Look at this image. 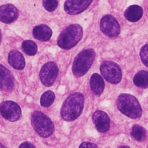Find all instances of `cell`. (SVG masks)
<instances>
[{
    "instance_id": "6da1fadb",
    "label": "cell",
    "mask_w": 148,
    "mask_h": 148,
    "mask_svg": "<svg viewBox=\"0 0 148 148\" xmlns=\"http://www.w3.org/2000/svg\"><path fill=\"white\" fill-rule=\"evenodd\" d=\"M84 101L82 93L74 92L70 94L62 103L60 112L61 118L66 121L76 119L82 112Z\"/></svg>"
},
{
    "instance_id": "7a4b0ae2",
    "label": "cell",
    "mask_w": 148,
    "mask_h": 148,
    "mask_svg": "<svg viewBox=\"0 0 148 148\" xmlns=\"http://www.w3.org/2000/svg\"><path fill=\"white\" fill-rule=\"evenodd\" d=\"M82 27L78 24H72L64 29L57 39L58 46L68 50L76 46L83 37Z\"/></svg>"
},
{
    "instance_id": "3957f363",
    "label": "cell",
    "mask_w": 148,
    "mask_h": 148,
    "mask_svg": "<svg viewBox=\"0 0 148 148\" xmlns=\"http://www.w3.org/2000/svg\"><path fill=\"white\" fill-rule=\"evenodd\" d=\"M117 107L124 115L131 119H138L142 116V108L138 99L129 94H121L117 99Z\"/></svg>"
},
{
    "instance_id": "277c9868",
    "label": "cell",
    "mask_w": 148,
    "mask_h": 148,
    "mask_svg": "<svg viewBox=\"0 0 148 148\" xmlns=\"http://www.w3.org/2000/svg\"><path fill=\"white\" fill-rule=\"evenodd\" d=\"M95 53L94 49L91 48L86 49L81 51L75 58L72 71L76 77L84 75L94 62Z\"/></svg>"
},
{
    "instance_id": "5b68a950",
    "label": "cell",
    "mask_w": 148,
    "mask_h": 148,
    "mask_svg": "<svg viewBox=\"0 0 148 148\" xmlns=\"http://www.w3.org/2000/svg\"><path fill=\"white\" fill-rule=\"evenodd\" d=\"M31 124L37 134L42 138L51 136L54 131V126L51 119L39 110L32 113Z\"/></svg>"
},
{
    "instance_id": "8992f818",
    "label": "cell",
    "mask_w": 148,
    "mask_h": 148,
    "mask_svg": "<svg viewBox=\"0 0 148 148\" xmlns=\"http://www.w3.org/2000/svg\"><path fill=\"white\" fill-rule=\"evenodd\" d=\"M100 71L104 79L110 83L116 84L121 80V68L116 63L112 61H103L100 66Z\"/></svg>"
},
{
    "instance_id": "52a82bcc",
    "label": "cell",
    "mask_w": 148,
    "mask_h": 148,
    "mask_svg": "<svg viewBox=\"0 0 148 148\" xmlns=\"http://www.w3.org/2000/svg\"><path fill=\"white\" fill-rule=\"evenodd\" d=\"M58 74V68L55 62L50 61L45 64L39 72L41 83L46 87H50L55 83Z\"/></svg>"
},
{
    "instance_id": "ba28073f",
    "label": "cell",
    "mask_w": 148,
    "mask_h": 148,
    "mask_svg": "<svg viewBox=\"0 0 148 148\" xmlns=\"http://www.w3.org/2000/svg\"><path fill=\"white\" fill-rule=\"evenodd\" d=\"M0 113L5 120L14 122L20 119L21 110L16 102L12 101H5L0 104Z\"/></svg>"
},
{
    "instance_id": "9c48e42d",
    "label": "cell",
    "mask_w": 148,
    "mask_h": 148,
    "mask_svg": "<svg viewBox=\"0 0 148 148\" xmlns=\"http://www.w3.org/2000/svg\"><path fill=\"white\" fill-rule=\"evenodd\" d=\"M100 28L105 35L110 38L117 36L120 32V26L118 21L111 14H106L102 17Z\"/></svg>"
},
{
    "instance_id": "30bf717a",
    "label": "cell",
    "mask_w": 148,
    "mask_h": 148,
    "mask_svg": "<svg viewBox=\"0 0 148 148\" xmlns=\"http://www.w3.org/2000/svg\"><path fill=\"white\" fill-rule=\"evenodd\" d=\"M14 87V78L12 72L0 64V89L4 92H10Z\"/></svg>"
},
{
    "instance_id": "8fae6325",
    "label": "cell",
    "mask_w": 148,
    "mask_h": 148,
    "mask_svg": "<svg viewBox=\"0 0 148 148\" xmlns=\"http://www.w3.org/2000/svg\"><path fill=\"white\" fill-rule=\"evenodd\" d=\"M92 1L68 0L64 3V10L69 14H78L84 11L91 3Z\"/></svg>"
},
{
    "instance_id": "7c38bea8",
    "label": "cell",
    "mask_w": 148,
    "mask_h": 148,
    "mask_svg": "<svg viewBox=\"0 0 148 148\" xmlns=\"http://www.w3.org/2000/svg\"><path fill=\"white\" fill-rule=\"evenodd\" d=\"M18 16V9L11 3L3 4L0 6V21L9 24L16 20Z\"/></svg>"
},
{
    "instance_id": "4fadbf2b",
    "label": "cell",
    "mask_w": 148,
    "mask_h": 148,
    "mask_svg": "<svg viewBox=\"0 0 148 148\" xmlns=\"http://www.w3.org/2000/svg\"><path fill=\"white\" fill-rule=\"evenodd\" d=\"M92 121L97 129L101 132H106L110 128V120L107 114L103 111L97 110L92 114Z\"/></svg>"
},
{
    "instance_id": "5bb4252c",
    "label": "cell",
    "mask_w": 148,
    "mask_h": 148,
    "mask_svg": "<svg viewBox=\"0 0 148 148\" xmlns=\"http://www.w3.org/2000/svg\"><path fill=\"white\" fill-rule=\"evenodd\" d=\"M8 60L9 64L15 69L21 70L25 67V58L23 55L16 50L10 51L8 54Z\"/></svg>"
},
{
    "instance_id": "9a60e30c",
    "label": "cell",
    "mask_w": 148,
    "mask_h": 148,
    "mask_svg": "<svg viewBox=\"0 0 148 148\" xmlns=\"http://www.w3.org/2000/svg\"><path fill=\"white\" fill-rule=\"evenodd\" d=\"M34 38L41 41L49 40L52 35L51 28L46 24H40L34 27L32 31Z\"/></svg>"
},
{
    "instance_id": "2e32d148",
    "label": "cell",
    "mask_w": 148,
    "mask_h": 148,
    "mask_svg": "<svg viewBox=\"0 0 148 148\" xmlns=\"http://www.w3.org/2000/svg\"><path fill=\"white\" fill-rule=\"evenodd\" d=\"M90 87L94 94L100 95L105 87V83L102 77L97 73H93L90 77Z\"/></svg>"
},
{
    "instance_id": "e0dca14e",
    "label": "cell",
    "mask_w": 148,
    "mask_h": 148,
    "mask_svg": "<svg viewBox=\"0 0 148 148\" xmlns=\"http://www.w3.org/2000/svg\"><path fill=\"white\" fill-rule=\"evenodd\" d=\"M143 16V9L138 5H133L130 6L125 10L124 16L125 18L131 22L139 21Z\"/></svg>"
},
{
    "instance_id": "ac0fdd59",
    "label": "cell",
    "mask_w": 148,
    "mask_h": 148,
    "mask_svg": "<svg viewBox=\"0 0 148 148\" xmlns=\"http://www.w3.org/2000/svg\"><path fill=\"white\" fill-rule=\"evenodd\" d=\"M134 84L141 88L148 87V71L141 70L137 72L134 77Z\"/></svg>"
},
{
    "instance_id": "d6986e66",
    "label": "cell",
    "mask_w": 148,
    "mask_h": 148,
    "mask_svg": "<svg viewBox=\"0 0 148 148\" xmlns=\"http://www.w3.org/2000/svg\"><path fill=\"white\" fill-rule=\"evenodd\" d=\"M131 135L135 140L142 142L145 140L146 138V131L143 127L135 124L132 127Z\"/></svg>"
},
{
    "instance_id": "ffe728a7",
    "label": "cell",
    "mask_w": 148,
    "mask_h": 148,
    "mask_svg": "<svg viewBox=\"0 0 148 148\" xmlns=\"http://www.w3.org/2000/svg\"><path fill=\"white\" fill-rule=\"evenodd\" d=\"M21 48L23 51L28 56H32L36 54L38 47L35 42L31 40H24L21 43Z\"/></svg>"
},
{
    "instance_id": "44dd1931",
    "label": "cell",
    "mask_w": 148,
    "mask_h": 148,
    "mask_svg": "<svg viewBox=\"0 0 148 148\" xmlns=\"http://www.w3.org/2000/svg\"><path fill=\"white\" fill-rule=\"evenodd\" d=\"M55 99V94L54 93L51 91L48 90L45 92L41 96L40 102V105L45 108H47L50 106L53 103Z\"/></svg>"
},
{
    "instance_id": "7402d4cb",
    "label": "cell",
    "mask_w": 148,
    "mask_h": 148,
    "mask_svg": "<svg viewBox=\"0 0 148 148\" xmlns=\"http://www.w3.org/2000/svg\"><path fill=\"white\" fill-rule=\"evenodd\" d=\"M58 1L56 0H45L42 1L44 8L48 12H53L58 6Z\"/></svg>"
},
{
    "instance_id": "603a6c76",
    "label": "cell",
    "mask_w": 148,
    "mask_h": 148,
    "mask_svg": "<svg viewBox=\"0 0 148 148\" xmlns=\"http://www.w3.org/2000/svg\"><path fill=\"white\" fill-rule=\"evenodd\" d=\"M139 55L142 62L148 68V44H146L142 47Z\"/></svg>"
},
{
    "instance_id": "cb8c5ba5",
    "label": "cell",
    "mask_w": 148,
    "mask_h": 148,
    "mask_svg": "<svg viewBox=\"0 0 148 148\" xmlns=\"http://www.w3.org/2000/svg\"><path fill=\"white\" fill-rule=\"evenodd\" d=\"M79 148H98V146L94 143L89 142H84L82 143Z\"/></svg>"
},
{
    "instance_id": "d4e9b609",
    "label": "cell",
    "mask_w": 148,
    "mask_h": 148,
    "mask_svg": "<svg viewBox=\"0 0 148 148\" xmlns=\"http://www.w3.org/2000/svg\"><path fill=\"white\" fill-rule=\"evenodd\" d=\"M18 148H36V147L32 143L29 142H24L19 146Z\"/></svg>"
},
{
    "instance_id": "484cf974",
    "label": "cell",
    "mask_w": 148,
    "mask_h": 148,
    "mask_svg": "<svg viewBox=\"0 0 148 148\" xmlns=\"http://www.w3.org/2000/svg\"><path fill=\"white\" fill-rule=\"evenodd\" d=\"M119 148H130V147H129L128 146H127V145H122V146H120Z\"/></svg>"
},
{
    "instance_id": "4316f807",
    "label": "cell",
    "mask_w": 148,
    "mask_h": 148,
    "mask_svg": "<svg viewBox=\"0 0 148 148\" xmlns=\"http://www.w3.org/2000/svg\"><path fill=\"white\" fill-rule=\"evenodd\" d=\"M0 148H6V147L0 142Z\"/></svg>"
},
{
    "instance_id": "83f0119b",
    "label": "cell",
    "mask_w": 148,
    "mask_h": 148,
    "mask_svg": "<svg viewBox=\"0 0 148 148\" xmlns=\"http://www.w3.org/2000/svg\"><path fill=\"white\" fill-rule=\"evenodd\" d=\"M1 40V29H0V42Z\"/></svg>"
}]
</instances>
